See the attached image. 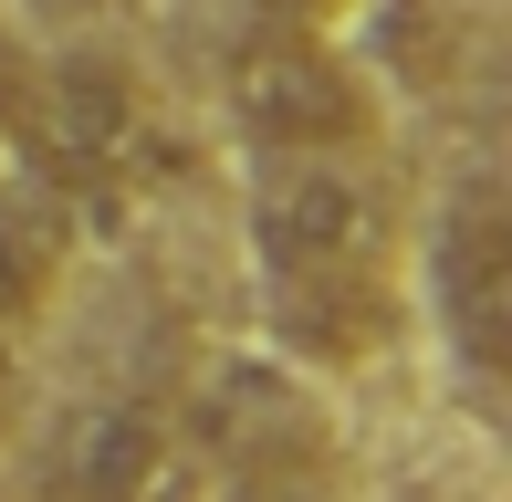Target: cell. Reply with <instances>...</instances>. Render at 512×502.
I'll return each instance as SVG.
<instances>
[{"label": "cell", "mask_w": 512, "mask_h": 502, "mask_svg": "<svg viewBox=\"0 0 512 502\" xmlns=\"http://www.w3.org/2000/svg\"><path fill=\"white\" fill-rule=\"evenodd\" d=\"M398 241V199L366 168V147H304L272 157L262 189H251V251H262V283L283 272H345V262H387Z\"/></svg>", "instance_id": "1"}, {"label": "cell", "mask_w": 512, "mask_h": 502, "mask_svg": "<svg viewBox=\"0 0 512 502\" xmlns=\"http://www.w3.org/2000/svg\"><path fill=\"white\" fill-rule=\"evenodd\" d=\"M230 116L262 157H304V147H377V95L366 74L314 42L304 21H272L230 53Z\"/></svg>", "instance_id": "2"}, {"label": "cell", "mask_w": 512, "mask_h": 502, "mask_svg": "<svg viewBox=\"0 0 512 502\" xmlns=\"http://www.w3.org/2000/svg\"><path fill=\"white\" fill-rule=\"evenodd\" d=\"M53 502H199V440L147 398H105L74 408L53 429V461H42Z\"/></svg>", "instance_id": "3"}, {"label": "cell", "mask_w": 512, "mask_h": 502, "mask_svg": "<svg viewBox=\"0 0 512 502\" xmlns=\"http://www.w3.org/2000/svg\"><path fill=\"white\" fill-rule=\"evenodd\" d=\"M21 126L53 178L95 189V178H126V157L147 147V95L115 53H63L42 84H21Z\"/></svg>", "instance_id": "4"}, {"label": "cell", "mask_w": 512, "mask_h": 502, "mask_svg": "<svg viewBox=\"0 0 512 502\" xmlns=\"http://www.w3.org/2000/svg\"><path fill=\"white\" fill-rule=\"evenodd\" d=\"M439 314L481 377L512 367V210L492 178H471L439 220Z\"/></svg>", "instance_id": "5"}, {"label": "cell", "mask_w": 512, "mask_h": 502, "mask_svg": "<svg viewBox=\"0 0 512 502\" xmlns=\"http://www.w3.org/2000/svg\"><path fill=\"white\" fill-rule=\"evenodd\" d=\"M272 335L304 367H366L398 335V283L387 262H345V272H283L272 283Z\"/></svg>", "instance_id": "6"}, {"label": "cell", "mask_w": 512, "mask_h": 502, "mask_svg": "<svg viewBox=\"0 0 512 502\" xmlns=\"http://www.w3.org/2000/svg\"><path fill=\"white\" fill-rule=\"evenodd\" d=\"M42 293H53V241L32 231V220L0 210V335H21L42 314Z\"/></svg>", "instance_id": "7"}, {"label": "cell", "mask_w": 512, "mask_h": 502, "mask_svg": "<svg viewBox=\"0 0 512 502\" xmlns=\"http://www.w3.org/2000/svg\"><path fill=\"white\" fill-rule=\"evenodd\" d=\"M272 21H314V11H335V0H262Z\"/></svg>", "instance_id": "8"}, {"label": "cell", "mask_w": 512, "mask_h": 502, "mask_svg": "<svg viewBox=\"0 0 512 502\" xmlns=\"http://www.w3.org/2000/svg\"><path fill=\"white\" fill-rule=\"evenodd\" d=\"M11 408H21V377H11V356H0V429H11Z\"/></svg>", "instance_id": "9"}]
</instances>
